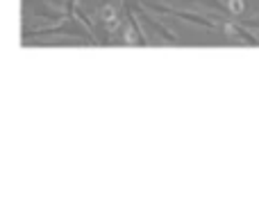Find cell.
<instances>
[{"instance_id":"obj_2","label":"cell","mask_w":259,"mask_h":218,"mask_svg":"<svg viewBox=\"0 0 259 218\" xmlns=\"http://www.w3.org/2000/svg\"><path fill=\"white\" fill-rule=\"evenodd\" d=\"M143 7L152 9V12H157V14H164V16H175V18H180V21H189V23H193V25H200L209 32L221 30L219 23L211 21V16H202V14H196V12H182V9H173V7H168V5L150 3V0H143Z\"/></svg>"},{"instance_id":"obj_6","label":"cell","mask_w":259,"mask_h":218,"mask_svg":"<svg viewBox=\"0 0 259 218\" xmlns=\"http://www.w3.org/2000/svg\"><path fill=\"white\" fill-rule=\"evenodd\" d=\"M241 23H243V25H248V27H255V30H259V12L252 18H243Z\"/></svg>"},{"instance_id":"obj_3","label":"cell","mask_w":259,"mask_h":218,"mask_svg":"<svg viewBox=\"0 0 259 218\" xmlns=\"http://www.w3.org/2000/svg\"><path fill=\"white\" fill-rule=\"evenodd\" d=\"M23 5L32 12V16L48 23V25H57L66 18V9L59 7V5H50L48 0H23Z\"/></svg>"},{"instance_id":"obj_4","label":"cell","mask_w":259,"mask_h":218,"mask_svg":"<svg viewBox=\"0 0 259 218\" xmlns=\"http://www.w3.org/2000/svg\"><path fill=\"white\" fill-rule=\"evenodd\" d=\"M193 3H200L202 7H209L211 12H219L221 16H228V18H237L232 14V9L228 7V5H223L221 0H193Z\"/></svg>"},{"instance_id":"obj_1","label":"cell","mask_w":259,"mask_h":218,"mask_svg":"<svg viewBox=\"0 0 259 218\" xmlns=\"http://www.w3.org/2000/svg\"><path fill=\"white\" fill-rule=\"evenodd\" d=\"M30 36H77V39L91 41V43H100L96 39V34L75 16V14H66L62 23L48 27H36V30H25L23 32V41H27Z\"/></svg>"},{"instance_id":"obj_5","label":"cell","mask_w":259,"mask_h":218,"mask_svg":"<svg viewBox=\"0 0 259 218\" xmlns=\"http://www.w3.org/2000/svg\"><path fill=\"white\" fill-rule=\"evenodd\" d=\"M228 7L232 9V14L237 16V14L243 12V0H228Z\"/></svg>"}]
</instances>
